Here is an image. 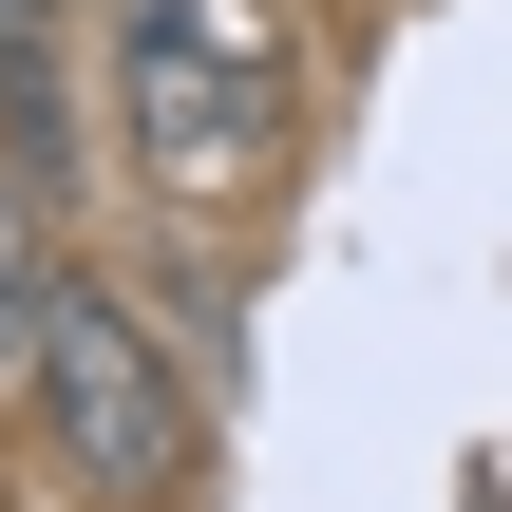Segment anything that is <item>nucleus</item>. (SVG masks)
Masks as SVG:
<instances>
[{
	"instance_id": "7ed1b4c3",
	"label": "nucleus",
	"mask_w": 512,
	"mask_h": 512,
	"mask_svg": "<svg viewBox=\"0 0 512 512\" xmlns=\"http://www.w3.org/2000/svg\"><path fill=\"white\" fill-rule=\"evenodd\" d=\"M0 171L19 190H76L95 152H76V76H57V38H0Z\"/></svg>"
},
{
	"instance_id": "f257e3e1",
	"label": "nucleus",
	"mask_w": 512,
	"mask_h": 512,
	"mask_svg": "<svg viewBox=\"0 0 512 512\" xmlns=\"http://www.w3.org/2000/svg\"><path fill=\"white\" fill-rule=\"evenodd\" d=\"M19 380H38V456L76 475V512H171L190 475H209V380H190V342H171L133 285L57 266Z\"/></svg>"
},
{
	"instance_id": "f03ea898",
	"label": "nucleus",
	"mask_w": 512,
	"mask_h": 512,
	"mask_svg": "<svg viewBox=\"0 0 512 512\" xmlns=\"http://www.w3.org/2000/svg\"><path fill=\"white\" fill-rule=\"evenodd\" d=\"M114 152L171 209H228L285 171V38L247 0H114Z\"/></svg>"
},
{
	"instance_id": "39448f33",
	"label": "nucleus",
	"mask_w": 512,
	"mask_h": 512,
	"mask_svg": "<svg viewBox=\"0 0 512 512\" xmlns=\"http://www.w3.org/2000/svg\"><path fill=\"white\" fill-rule=\"evenodd\" d=\"M57 19H76V0H0V38H57Z\"/></svg>"
},
{
	"instance_id": "20e7f679",
	"label": "nucleus",
	"mask_w": 512,
	"mask_h": 512,
	"mask_svg": "<svg viewBox=\"0 0 512 512\" xmlns=\"http://www.w3.org/2000/svg\"><path fill=\"white\" fill-rule=\"evenodd\" d=\"M38 304H57V190L0 171V380L38 361Z\"/></svg>"
}]
</instances>
